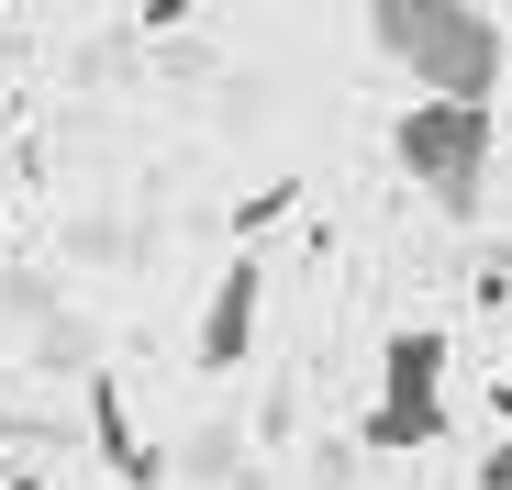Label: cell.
<instances>
[{
    "label": "cell",
    "mask_w": 512,
    "mask_h": 490,
    "mask_svg": "<svg viewBox=\"0 0 512 490\" xmlns=\"http://www.w3.org/2000/svg\"><path fill=\"white\" fill-rule=\"evenodd\" d=\"M368 45L390 67H412L423 101H468V112H490L512 78V45L479 0H368Z\"/></svg>",
    "instance_id": "6da1fadb"
},
{
    "label": "cell",
    "mask_w": 512,
    "mask_h": 490,
    "mask_svg": "<svg viewBox=\"0 0 512 490\" xmlns=\"http://www.w3.org/2000/svg\"><path fill=\"white\" fill-rule=\"evenodd\" d=\"M490 145H501V112H468V101H412L390 123V156H401V179L423 201H446V212H479L490 190Z\"/></svg>",
    "instance_id": "7a4b0ae2"
},
{
    "label": "cell",
    "mask_w": 512,
    "mask_h": 490,
    "mask_svg": "<svg viewBox=\"0 0 512 490\" xmlns=\"http://www.w3.org/2000/svg\"><path fill=\"white\" fill-rule=\"evenodd\" d=\"M379 457H412V446H446V335L435 323H401L379 346V401L357 424Z\"/></svg>",
    "instance_id": "3957f363"
},
{
    "label": "cell",
    "mask_w": 512,
    "mask_h": 490,
    "mask_svg": "<svg viewBox=\"0 0 512 490\" xmlns=\"http://www.w3.org/2000/svg\"><path fill=\"white\" fill-rule=\"evenodd\" d=\"M256 301H268V268H256V257H234V268L212 279V312H201V346H190V357H201L212 379L256 357Z\"/></svg>",
    "instance_id": "277c9868"
},
{
    "label": "cell",
    "mask_w": 512,
    "mask_h": 490,
    "mask_svg": "<svg viewBox=\"0 0 512 490\" xmlns=\"http://www.w3.org/2000/svg\"><path fill=\"white\" fill-rule=\"evenodd\" d=\"M90 424H101V446H112V468H123V479H156V457L134 446V424H123V390H112V379H90Z\"/></svg>",
    "instance_id": "5b68a950"
},
{
    "label": "cell",
    "mask_w": 512,
    "mask_h": 490,
    "mask_svg": "<svg viewBox=\"0 0 512 490\" xmlns=\"http://www.w3.org/2000/svg\"><path fill=\"white\" fill-rule=\"evenodd\" d=\"M479 490H512V446H490V457H479Z\"/></svg>",
    "instance_id": "8992f818"
},
{
    "label": "cell",
    "mask_w": 512,
    "mask_h": 490,
    "mask_svg": "<svg viewBox=\"0 0 512 490\" xmlns=\"http://www.w3.org/2000/svg\"><path fill=\"white\" fill-rule=\"evenodd\" d=\"M490 112H512V78H501V101H490Z\"/></svg>",
    "instance_id": "52a82bcc"
}]
</instances>
